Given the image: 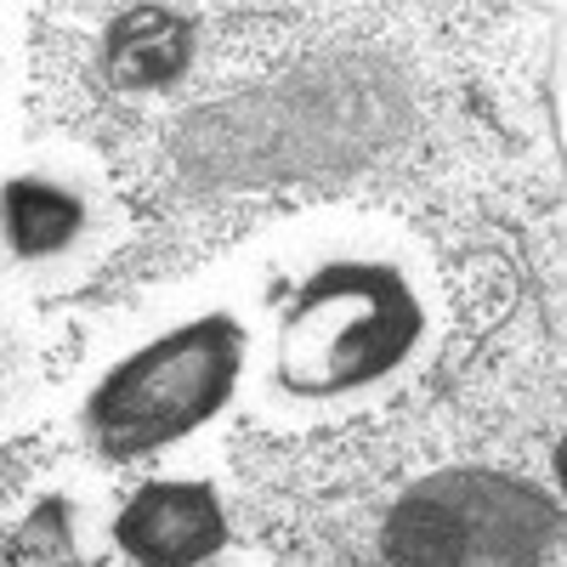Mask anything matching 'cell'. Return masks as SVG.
<instances>
[{
    "label": "cell",
    "mask_w": 567,
    "mask_h": 567,
    "mask_svg": "<svg viewBox=\"0 0 567 567\" xmlns=\"http://www.w3.org/2000/svg\"><path fill=\"white\" fill-rule=\"evenodd\" d=\"M233 296L250 318V398L296 425L392 403L443 341L437 267L374 221L278 239Z\"/></svg>",
    "instance_id": "cell-1"
},
{
    "label": "cell",
    "mask_w": 567,
    "mask_h": 567,
    "mask_svg": "<svg viewBox=\"0 0 567 567\" xmlns=\"http://www.w3.org/2000/svg\"><path fill=\"white\" fill-rule=\"evenodd\" d=\"M250 392V318L239 296L187 301L114 341L69 403L74 443L103 465H136L205 443Z\"/></svg>",
    "instance_id": "cell-2"
},
{
    "label": "cell",
    "mask_w": 567,
    "mask_h": 567,
    "mask_svg": "<svg viewBox=\"0 0 567 567\" xmlns=\"http://www.w3.org/2000/svg\"><path fill=\"white\" fill-rule=\"evenodd\" d=\"M125 245V205L97 154L29 142L0 154V290L58 301L85 290Z\"/></svg>",
    "instance_id": "cell-3"
},
{
    "label": "cell",
    "mask_w": 567,
    "mask_h": 567,
    "mask_svg": "<svg viewBox=\"0 0 567 567\" xmlns=\"http://www.w3.org/2000/svg\"><path fill=\"white\" fill-rule=\"evenodd\" d=\"M550 545V511L534 488L449 471L420 483L386 523L392 567H539Z\"/></svg>",
    "instance_id": "cell-4"
},
{
    "label": "cell",
    "mask_w": 567,
    "mask_h": 567,
    "mask_svg": "<svg viewBox=\"0 0 567 567\" xmlns=\"http://www.w3.org/2000/svg\"><path fill=\"white\" fill-rule=\"evenodd\" d=\"M227 499L210 477H148L114 511V545L136 567H199L227 545Z\"/></svg>",
    "instance_id": "cell-5"
},
{
    "label": "cell",
    "mask_w": 567,
    "mask_h": 567,
    "mask_svg": "<svg viewBox=\"0 0 567 567\" xmlns=\"http://www.w3.org/2000/svg\"><path fill=\"white\" fill-rule=\"evenodd\" d=\"M45 386H52V336L23 301H7L0 307V437L40 414Z\"/></svg>",
    "instance_id": "cell-6"
},
{
    "label": "cell",
    "mask_w": 567,
    "mask_h": 567,
    "mask_svg": "<svg viewBox=\"0 0 567 567\" xmlns=\"http://www.w3.org/2000/svg\"><path fill=\"white\" fill-rule=\"evenodd\" d=\"M18 109H23V34H18V12L0 7V154L12 142Z\"/></svg>",
    "instance_id": "cell-7"
},
{
    "label": "cell",
    "mask_w": 567,
    "mask_h": 567,
    "mask_svg": "<svg viewBox=\"0 0 567 567\" xmlns=\"http://www.w3.org/2000/svg\"><path fill=\"white\" fill-rule=\"evenodd\" d=\"M556 488H561V499H567V432H561V443H556Z\"/></svg>",
    "instance_id": "cell-8"
}]
</instances>
